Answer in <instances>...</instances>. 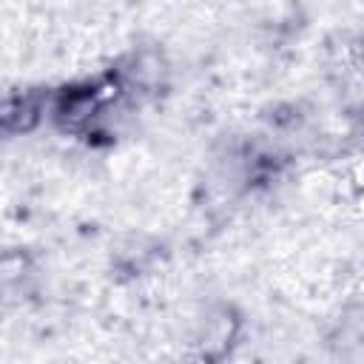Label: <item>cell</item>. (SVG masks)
<instances>
[{
	"label": "cell",
	"mask_w": 364,
	"mask_h": 364,
	"mask_svg": "<svg viewBox=\"0 0 364 364\" xmlns=\"http://www.w3.org/2000/svg\"><path fill=\"white\" fill-rule=\"evenodd\" d=\"M355 191H358V202L364 205V162L355 168Z\"/></svg>",
	"instance_id": "cell-1"
}]
</instances>
